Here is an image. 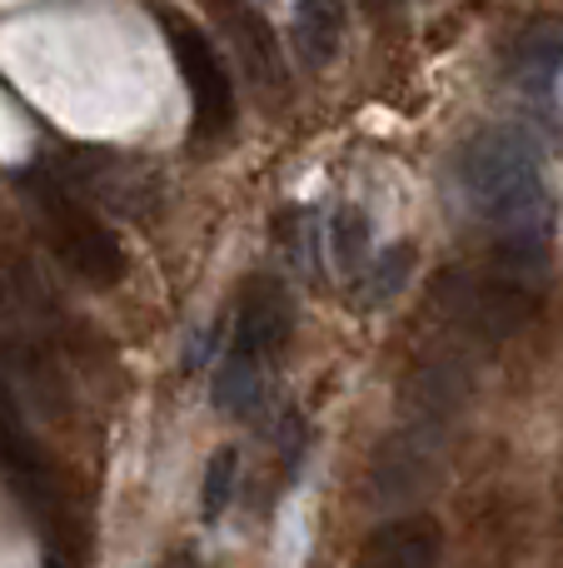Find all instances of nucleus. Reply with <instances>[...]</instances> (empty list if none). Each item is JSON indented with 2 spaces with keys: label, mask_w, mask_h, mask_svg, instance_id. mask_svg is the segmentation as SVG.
<instances>
[{
  "label": "nucleus",
  "mask_w": 563,
  "mask_h": 568,
  "mask_svg": "<svg viewBox=\"0 0 563 568\" xmlns=\"http://www.w3.org/2000/svg\"><path fill=\"white\" fill-rule=\"evenodd\" d=\"M235 484H239V454L235 449H215L209 454V464H205V489H199V514H205L209 524L229 509Z\"/></svg>",
  "instance_id": "obj_11"
},
{
  "label": "nucleus",
  "mask_w": 563,
  "mask_h": 568,
  "mask_svg": "<svg viewBox=\"0 0 563 568\" xmlns=\"http://www.w3.org/2000/svg\"><path fill=\"white\" fill-rule=\"evenodd\" d=\"M454 185L469 215L489 230L499 265L534 280L544 275L549 240H554V195H549L539 150L519 130L489 125L459 145Z\"/></svg>",
  "instance_id": "obj_1"
},
{
  "label": "nucleus",
  "mask_w": 563,
  "mask_h": 568,
  "mask_svg": "<svg viewBox=\"0 0 563 568\" xmlns=\"http://www.w3.org/2000/svg\"><path fill=\"white\" fill-rule=\"evenodd\" d=\"M444 564V529L429 514H405V519H385L369 529L359 544L355 568H439Z\"/></svg>",
  "instance_id": "obj_6"
},
{
  "label": "nucleus",
  "mask_w": 563,
  "mask_h": 568,
  "mask_svg": "<svg viewBox=\"0 0 563 568\" xmlns=\"http://www.w3.org/2000/svg\"><path fill=\"white\" fill-rule=\"evenodd\" d=\"M289 26H295V50L309 70H325L339 55V36H345V10L339 6H295Z\"/></svg>",
  "instance_id": "obj_9"
},
{
  "label": "nucleus",
  "mask_w": 563,
  "mask_h": 568,
  "mask_svg": "<svg viewBox=\"0 0 563 568\" xmlns=\"http://www.w3.org/2000/svg\"><path fill=\"white\" fill-rule=\"evenodd\" d=\"M289 329H295V304H289L285 284L279 280H249L245 294H239L235 310V334H229L225 354L255 364V369L269 374V364L279 359V349L289 344Z\"/></svg>",
  "instance_id": "obj_5"
},
{
  "label": "nucleus",
  "mask_w": 563,
  "mask_h": 568,
  "mask_svg": "<svg viewBox=\"0 0 563 568\" xmlns=\"http://www.w3.org/2000/svg\"><path fill=\"white\" fill-rule=\"evenodd\" d=\"M329 260L345 280H365V265H369V220L359 215L355 205H339L335 220H329Z\"/></svg>",
  "instance_id": "obj_10"
},
{
  "label": "nucleus",
  "mask_w": 563,
  "mask_h": 568,
  "mask_svg": "<svg viewBox=\"0 0 563 568\" xmlns=\"http://www.w3.org/2000/svg\"><path fill=\"white\" fill-rule=\"evenodd\" d=\"M0 469H6V479L16 484L30 504H50V499H55L50 464H45V454L35 449V439L25 434V424H20V414H16V404H10L6 384H0Z\"/></svg>",
  "instance_id": "obj_7"
},
{
  "label": "nucleus",
  "mask_w": 563,
  "mask_h": 568,
  "mask_svg": "<svg viewBox=\"0 0 563 568\" xmlns=\"http://www.w3.org/2000/svg\"><path fill=\"white\" fill-rule=\"evenodd\" d=\"M170 50L180 60V75H185V90L195 100V130L199 135H225L235 125V80H229L219 50L209 45L205 30H195L190 20L170 16L165 20Z\"/></svg>",
  "instance_id": "obj_3"
},
{
  "label": "nucleus",
  "mask_w": 563,
  "mask_h": 568,
  "mask_svg": "<svg viewBox=\"0 0 563 568\" xmlns=\"http://www.w3.org/2000/svg\"><path fill=\"white\" fill-rule=\"evenodd\" d=\"M434 300L459 329L479 334V339H504V334H514L534 314L539 280L494 260L489 270H449L439 280Z\"/></svg>",
  "instance_id": "obj_2"
},
{
  "label": "nucleus",
  "mask_w": 563,
  "mask_h": 568,
  "mask_svg": "<svg viewBox=\"0 0 563 568\" xmlns=\"http://www.w3.org/2000/svg\"><path fill=\"white\" fill-rule=\"evenodd\" d=\"M229 20H235V45H239V55H245V70L265 90H279L285 85V60H279V45H275L269 20L259 16V10H249V6L229 10Z\"/></svg>",
  "instance_id": "obj_8"
},
{
  "label": "nucleus",
  "mask_w": 563,
  "mask_h": 568,
  "mask_svg": "<svg viewBox=\"0 0 563 568\" xmlns=\"http://www.w3.org/2000/svg\"><path fill=\"white\" fill-rule=\"evenodd\" d=\"M45 230H50L55 255L65 260V270H75L95 290L120 284V275H125V250H120V240L90 210H80L65 195H45Z\"/></svg>",
  "instance_id": "obj_4"
},
{
  "label": "nucleus",
  "mask_w": 563,
  "mask_h": 568,
  "mask_svg": "<svg viewBox=\"0 0 563 568\" xmlns=\"http://www.w3.org/2000/svg\"><path fill=\"white\" fill-rule=\"evenodd\" d=\"M405 270H409V250H405V245L389 250V255H379L375 265H369L365 294H359V300H365V304H385V300H395L399 284H405Z\"/></svg>",
  "instance_id": "obj_12"
}]
</instances>
